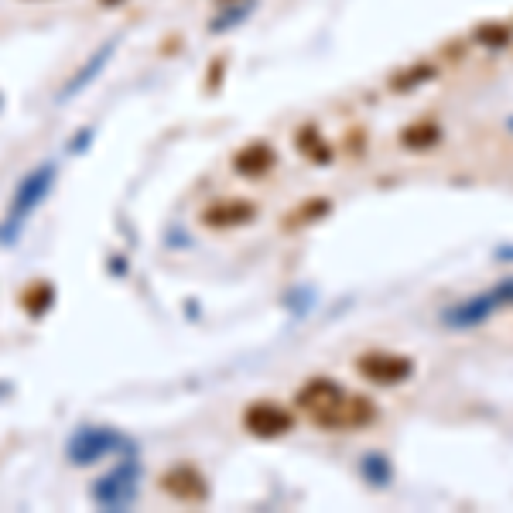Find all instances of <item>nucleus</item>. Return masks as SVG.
Here are the masks:
<instances>
[{
	"instance_id": "nucleus-1",
	"label": "nucleus",
	"mask_w": 513,
	"mask_h": 513,
	"mask_svg": "<svg viewBox=\"0 0 513 513\" xmlns=\"http://www.w3.org/2000/svg\"><path fill=\"white\" fill-rule=\"evenodd\" d=\"M298 404L312 414L322 428H363L377 417L370 397H349L342 394L339 384H328V380H312V384L298 390Z\"/></svg>"
},
{
	"instance_id": "nucleus-2",
	"label": "nucleus",
	"mask_w": 513,
	"mask_h": 513,
	"mask_svg": "<svg viewBox=\"0 0 513 513\" xmlns=\"http://www.w3.org/2000/svg\"><path fill=\"white\" fill-rule=\"evenodd\" d=\"M357 370L370 380V384L380 387H394L404 384L407 377L414 373V359L400 357V353H384V349H370L357 359Z\"/></svg>"
},
{
	"instance_id": "nucleus-3",
	"label": "nucleus",
	"mask_w": 513,
	"mask_h": 513,
	"mask_svg": "<svg viewBox=\"0 0 513 513\" xmlns=\"http://www.w3.org/2000/svg\"><path fill=\"white\" fill-rule=\"evenodd\" d=\"M503 305H513V281H503V285L489 287L479 298H472V301H466V305L452 308V312L445 315V322H448V326H476V322L489 318V312H497Z\"/></svg>"
},
{
	"instance_id": "nucleus-4",
	"label": "nucleus",
	"mask_w": 513,
	"mask_h": 513,
	"mask_svg": "<svg viewBox=\"0 0 513 513\" xmlns=\"http://www.w3.org/2000/svg\"><path fill=\"white\" fill-rule=\"evenodd\" d=\"M442 141V127L435 120H417V124H407L400 130V144L411 147V151H428Z\"/></svg>"
},
{
	"instance_id": "nucleus-5",
	"label": "nucleus",
	"mask_w": 513,
	"mask_h": 513,
	"mask_svg": "<svg viewBox=\"0 0 513 513\" xmlns=\"http://www.w3.org/2000/svg\"><path fill=\"white\" fill-rule=\"evenodd\" d=\"M250 428L254 431H260V435H281V431H287L291 428V417H287L281 407H256L254 414H250Z\"/></svg>"
},
{
	"instance_id": "nucleus-6",
	"label": "nucleus",
	"mask_w": 513,
	"mask_h": 513,
	"mask_svg": "<svg viewBox=\"0 0 513 513\" xmlns=\"http://www.w3.org/2000/svg\"><path fill=\"white\" fill-rule=\"evenodd\" d=\"M435 65L431 62H417V65H411V69H400L390 75V89L394 93H407V89H414V86L428 83V79H435Z\"/></svg>"
},
{
	"instance_id": "nucleus-7",
	"label": "nucleus",
	"mask_w": 513,
	"mask_h": 513,
	"mask_svg": "<svg viewBox=\"0 0 513 513\" xmlns=\"http://www.w3.org/2000/svg\"><path fill=\"white\" fill-rule=\"evenodd\" d=\"M472 38L486 45V48H507L513 42V28L510 25H499V21H483V25H476Z\"/></svg>"
},
{
	"instance_id": "nucleus-8",
	"label": "nucleus",
	"mask_w": 513,
	"mask_h": 513,
	"mask_svg": "<svg viewBox=\"0 0 513 513\" xmlns=\"http://www.w3.org/2000/svg\"><path fill=\"white\" fill-rule=\"evenodd\" d=\"M298 147H308L315 161H328V157H332V151L318 144V130H315V127H305V130H301V134H298Z\"/></svg>"
}]
</instances>
